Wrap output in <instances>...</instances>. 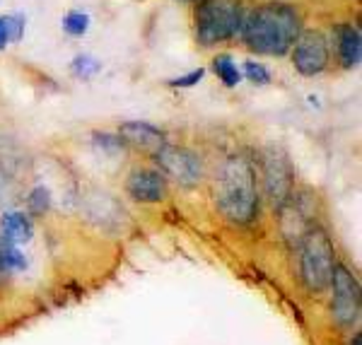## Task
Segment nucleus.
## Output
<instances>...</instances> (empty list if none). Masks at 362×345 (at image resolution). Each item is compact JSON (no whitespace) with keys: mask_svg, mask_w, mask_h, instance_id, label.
I'll use <instances>...</instances> for the list:
<instances>
[{"mask_svg":"<svg viewBox=\"0 0 362 345\" xmlns=\"http://www.w3.org/2000/svg\"><path fill=\"white\" fill-rule=\"evenodd\" d=\"M27 206H29V210H32L34 215L49 213V208H51V194L44 189V186H37V189H34L32 194H29Z\"/></svg>","mask_w":362,"mask_h":345,"instance_id":"nucleus-17","label":"nucleus"},{"mask_svg":"<svg viewBox=\"0 0 362 345\" xmlns=\"http://www.w3.org/2000/svg\"><path fill=\"white\" fill-rule=\"evenodd\" d=\"M334 319L341 326H353L360 319V285L350 276L348 268L334 266Z\"/></svg>","mask_w":362,"mask_h":345,"instance_id":"nucleus-6","label":"nucleus"},{"mask_svg":"<svg viewBox=\"0 0 362 345\" xmlns=\"http://www.w3.org/2000/svg\"><path fill=\"white\" fill-rule=\"evenodd\" d=\"M155 160L165 174H169L181 186H196L203 179V162L196 152L174 145H162L155 152Z\"/></svg>","mask_w":362,"mask_h":345,"instance_id":"nucleus-5","label":"nucleus"},{"mask_svg":"<svg viewBox=\"0 0 362 345\" xmlns=\"http://www.w3.org/2000/svg\"><path fill=\"white\" fill-rule=\"evenodd\" d=\"M264 179H266V194L273 203L280 208L293 194V177H290V167L280 152H268L264 160Z\"/></svg>","mask_w":362,"mask_h":345,"instance_id":"nucleus-8","label":"nucleus"},{"mask_svg":"<svg viewBox=\"0 0 362 345\" xmlns=\"http://www.w3.org/2000/svg\"><path fill=\"white\" fill-rule=\"evenodd\" d=\"M293 46V63L297 73L312 78L329 66V44L321 32H300Z\"/></svg>","mask_w":362,"mask_h":345,"instance_id":"nucleus-7","label":"nucleus"},{"mask_svg":"<svg viewBox=\"0 0 362 345\" xmlns=\"http://www.w3.org/2000/svg\"><path fill=\"white\" fill-rule=\"evenodd\" d=\"M334 244L321 230H309L300 242V276L309 292H324L334 276Z\"/></svg>","mask_w":362,"mask_h":345,"instance_id":"nucleus-4","label":"nucleus"},{"mask_svg":"<svg viewBox=\"0 0 362 345\" xmlns=\"http://www.w3.org/2000/svg\"><path fill=\"white\" fill-rule=\"evenodd\" d=\"M338 37V56H341V63L346 68H353L360 63V54H362V42H360V32L353 27H338L336 29Z\"/></svg>","mask_w":362,"mask_h":345,"instance_id":"nucleus-12","label":"nucleus"},{"mask_svg":"<svg viewBox=\"0 0 362 345\" xmlns=\"http://www.w3.org/2000/svg\"><path fill=\"white\" fill-rule=\"evenodd\" d=\"M280 227H283V235L288 237V242L300 247L305 235L312 230L309 227V213L305 208V198H293V194H290L288 201L280 206Z\"/></svg>","mask_w":362,"mask_h":345,"instance_id":"nucleus-10","label":"nucleus"},{"mask_svg":"<svg viewBox=\"0 0 362 345\" xmlns=\"http://www.w3.org/2000/svg\"><path fill=\"white\" fill-rule=\"evenodd\" d=\"M242 37L256 54L283 56L300 37V13L285 3L259 5L254 13L244 17Z\"/></svg>","mask_w":362,"mask_h":345,"instance_id":"nucleus-1","label":"nucleus"},{"mask_svg":"<svg viewBox=\"0 0 362 345\" xmlns=\"http://www.w3.org/2000/svg\"><path fill=\"white\" fill-rule=\"evenodd\" d=\"M126 191L140 203H160L167 198V179L153 169H136L126 181Z\"/></svg>","mask_w":362,"mask_h":345,"instance_id":"nucleus-9","label":"nucleus"},{"mask_svg":"<svg viewBox=\"0 0 362 345\" xmlns=\"http://www.w3.org/2000/svg\"><path fill=\"white\" fill-rule=\"evenodd\" d=\"M244 10L239 0H201L196 8V37L203 46L227 42L242 29Z\"/></svg>","mask_w":362,"mask_h":345,"instance_id":"nucleus-3","label":"nucleus"},{"mask_svg":"<svg viewBox=\"0 0 362 345\" xmlns=\"http://www.w3.org/2000/svg\"><path fill=\"white\" fill-rule=\"evenodd\" d=\"M215 201L225 218L239 225H247L259 213L254 169L247 157H230L215 181Z\"/></svg>","mask_w":362,"mask_h":345,"instance_id":"nucleus-2","label":"nucleus"},{"mask_svg":"<svg viewBox=\"0 0 362 345\" xmlns=\"http://www.w3.org/2000/svg\"><path fill=\"white\" fill-rule=\"evenodd\" d=\"M201 78H203V70H194V73L184 75V78H179V80H172V85H174V87H189V85H196V83H201Z\"/></svg>","mask_w":362,"mask_h":345,"instance_id":"nucleus-21","label":"nucleus"},{"mask_svg":"<svg viewBox=\"0 0 362 345\" xmlns=\"http://www.w3.org/2000/svg\"><path fill=\"white\" fill-rule=\"evenodd\" d=\"M213 70L218 73V78H223L225 85H237L239 80H242V75H239V68L235 66V61H232L230 56H218L213 61Z\"/></svg>","mask_w":362,"mask_h":345,"instance_id":"nucleus-16","label":"nucleus"},{"mask_svg":"<svg viewBox=\"0 0 362 345\" xmlns=\"http://www.w3.org/2000/svg\"><path fill=\"white\" fill-rule=\"evenodd\" d=\"M350 345H362V338H360V333H358V336L353 338V343H350Z\"/></svg>","mask_w":362,"mask_h":345,"instance_id":"nucleus-22","label":"nucleus"},{"mask_svg":"<svg viewBox=\"0 0 362 345\" xmlns=\"http://www.w3.org/2000/svg\"><path fill=\"white\" fill-rule=\"evenodd\" d=\"M27 266L25 256L15 249V244H0V273H13V271H22Z\"/></svg>","mask_w":362,"mask_h":345,"instance_id":"nucleus-15","label":"nucleus"},{"mask_svg":"<svg viewBox=\"0 0 362 345\" xmlns=\"http://www.w3.org/2000/svg\"><path fill=\"white\" fill-rule=\"evenodd\" d=\"M119 138L131 145V148H136L140 152H148V155H155L162 145H167L165 133L150 124H143V121H128V124H121Z\"/></svg>","mask_w":362,"mask_h":345,"instance_id":"nucleus-11","label":"nucleus"},{"mask_svg":"<svg viewBox=\"0 0 362 345\" xmlns=\"http://www.w3.org/2000/svg\"><path fill=\"white\" fill-rule=\"evenodd\" d=\"M99 70V63L92 61L90 56H78L73 63V73L78 75V78H90L92 73H97Z\"/></svg>","mask_w":362,"mask_h":345,"instance_id":"nucleus-20","label":"nucleus"},{"mask_svg":"<svg viewBox=\"0 0 362 345\" xmlns=\"http://www.w3.org/2000/svg\"><path fill=\"white\" fill-rule=\"evenodd\" d=\"M244 73H247V78L256 85H266L268 80H271V73L266 70L264 63H256V61L244 63Z\"/></svg>","mask_w":362,"mask_h":345,"instance_id":"nucleus-19","label":"nucleus"},{"mask_svg":"<svg viewBox=\"0 0 362 345\" xmlns=\"http://www.w3.org/2000/svg\"><path fill=\"white\" fill-rule=\"evenodd\" d=\"M87 27H90V17L85 13H68L66 20H63V29H66L68 34H73V37L85 34Z\"/></svg>","mask_w":362,"mask_h":345,"instance_id":"nucleus-18","label":"nucleus"},{"mask_svg":"<svg viewBox=\"0 0 362 345\" xmlns=\"http://www.w3.org/2000/svg\"><path fill=\"white\" fill-rule=\"evenodd\" d=\"M0 227H3V239L8 244H25L32 239V222L25 213H8Z\"/></svg>","mask_w":362,"mask_h":345,"instance_id":"nucleus-13","label":"nucleus"},{"mask_svg":"<svg viewBox=\"0 0 362 345\" xmlns=\"http://www.w3.org/2000/svg\"><path fill=\"white\" fill-rule=\"evenodd\" d=\"M25 32V20L17 15L0 17V49H5L10 42H17Z\"/></svg>","mask_w":362,"mask_h":345,"instance_id":"nucleus-14","label":"nucleus"}]
</instances>
